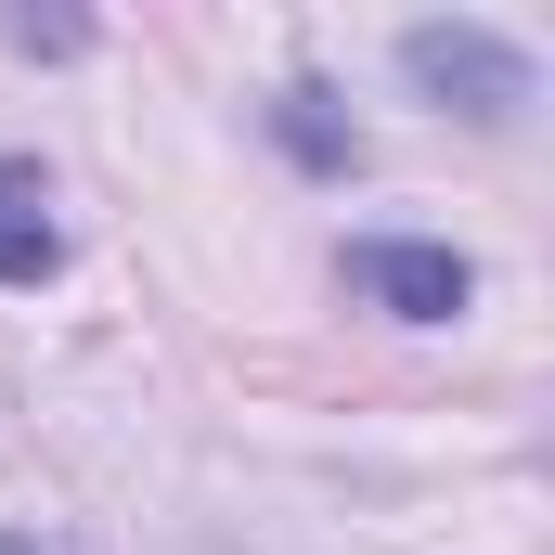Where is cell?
<instances>
[{"instance_id": "1", "label": "cell", "mask_w": 555, "mask_h": 555, "mask_svg": "<svg viewBox=\"0 0 555 555\" xmlns=\"http://www.w3.org/2000/svg\"><path fill=\"white\" fill-rule=\"evenodd\" d=\"M401 65H414V91L465 104V117H517V104H530V52H504L491 26H414Z\"/></svg>"}, {"instance_id": "2", "label": "cell", "mask_w": 555, "mask_h": 555, "mask_svg": "<svg viewBox=\"0 0 555 555\" xmlns=\"http://www.w3.org/2000/svg\"><path fill=\"white\" fill-rule=\"evenodd\" d=\"M349 284H362L375 310H401V323H452V310L478 297V272H465L452 246H388V233L349 246Z\"/></svg>"}, {"instance_id": "3", "label": "cell", "mask_w": 555, "mask_h": 555, "mask_svg": "<svg viewBox=\"0 0 555 555\" xmlns=\"http://www.w3.org/2000/svg\"><path fill=\"white\" fill-rule=\"evenodd\" d=\"M52 259H65V233H52V181L0 155V284H39Z\"/></svg>"}]
</instances>
